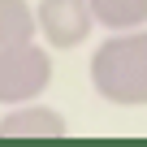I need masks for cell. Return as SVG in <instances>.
<instances>
[{
    "label": "cell",
    "mask_w": 147,
    "mask_h": 147,
    "mask_svg": "<svg viewBox=\"0 0 147 147\" xmlns=\"http://www.w3.org/2000/svg\"><path fill=\"white\" fill-rule=\"evenodd\" d=\"M91 87L117 108H147V26L108 30L91 52Z\"/></svg>",
    "instance_id": "1"
},
{
    "label": "cell",
    "mask_w": 147,
    "mask_h": 147,
    "mask_svg": "<svg viewBox=\"0 0 147 147\" xmlns=\"http://www.w3.org/2000/svg\"><path fill=\"white\" fill-rule=\"evenodd\" d=\"M52 87V52L48 43H13L0 48V108L30 104Z\"/></svg>",
    "instance_id": "2"
},
{
    "label": "cell",
    "mask_w": 147,
    "mask_h": 147,
    "mask_svg": "<svg viewBox=\"0 0 147 147\" xmlns=\"http://www.w3.org/2000/svg\"><path fill=\"white\" fill-rule=\"evenodd\" d=\"M91 0H39V39L56 52H69L95 35Z\"/></svg>",
    "instance_id": "3"
},
{
    "label": "cell",
    "mask_w": 147,
    "mask_h": 147,
    "mask_svg": "<svg viewBox=\"0 0 147 147\" xmlns=\"http://www.w3.org/2000/svg\"><path fill=\"white\" fill-rule=\"evenodd\" d=\"M69 125L56 108L30 100V104H13L5 108V117H0V138H65Z\"/></svg>",
    "instance_id": "4"
},
{
    "label": "cell",
    "mask_w": 147,
    "mask_h": 147,
    "mask_svg": "<svg viewBox=\"0 0 147 147\" xmlns=\"http://www.w3.org/2000/svg\"><path fill=\"white\" fill-rule=\"evenodd\" d=\"M39 39V5L30 0H0V48Z\"/></svg>",
    "instance_id": "5"
},
{
    "label": "cell",
    "mask_w": 147,
    "mask_h": 147,
    "mask_svg": "<svg viewBox=\"0 0 147 147\" xmlns=\"http://www.w3.org/2000/svg\"><path fill=\"white\" fill-rule=\"evenodd\" d=\"M95 22L104 30H134L147 26V0H91Z\"/></svg>",
    "instance_id": "6"
}]
</instances>
